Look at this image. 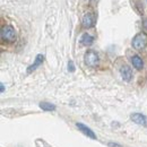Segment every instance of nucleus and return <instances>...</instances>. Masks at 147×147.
<instances>
[{
    "label": "nucleus",
    "mask_w": 147,
    "mask_h": 147,
    "mask_svg": "<svg viewBox=\"0 0 147 147\" xmlns=\"http://www.w3.org/2000/svg\"><path fill=\"white\" fill-rule=\"evenodd\" d=\"M143 28H144V31L147 33V18L143 20Z\"/></svg>",
    "instance_id": "13"
},
{
    "label": "nucleus",
    "mask_w": 147,
    "mask_h": 147,
    "mask_svg": "<svg viewBox=\"0 0 147 147\" xmlns=\"http://www.w3.org/2000/svg\"><path fill=\"white\" fill-rule=\"evenodd\" d=\"M0 35L1 38L3 41H7V42H15L16 41V31L13 26L10 25H6V26H2L1 28V32H0Z\"/></svg>",
    "instance_id": "1"
},
{
    "label": "nucleus",
    "mask_w": 147,
    "mask_h": 147,
    "mask_svg": "<svg viewBox=\"0 0 147 147\" xmlns=\"http://www.w3.org/2000/svg\"><path fill=\"white\" fill-rule=\"evenodd\" d=\"M131 44H132L134 49H136V50L145 49L147 45V34L146 33H138V34H136L135 37L132 38Z\"/></svg>",
    "instance_id": "2"
},
{
    "label": "nucleus",
    "mask_w": 147,
    "mask_h": 147,
    "mask_svg": "<svg viewBox=\"0 0 147 147\" xmlns=\"http://www.w3.org/2000/svg\"><path fill=\"white\" fill-rule=\"evenodd\" d=\"M0 87H1V88H0V91H1V93H3V92H5V85H3L2 83L0 84Z\"/></svg>",
    "instance_id": "15"
},
{
    "label": "nucleus",
    "mask_w": 147,
    "mask_h": 147,
    "mask_svg": "<svg viewBox=\"0 0 147 147\" xmlns=\"http://www.w3.org/2000/svg\"><path fill=\"white\" fill-rule=\"evenodd\" d=\"M76 127L79 129L85 136H87V137H90V138H92V139H96V136H95V134L93 132V130L91 128H88L87 126H85L84 123H76Z\"/></svg>",
    "instance_id": "6"
},
{
    "label": "nucleus",
    "mask_w": 147,
    "mask_h": 147,
    "mask_svg": "<svg viewBox=\"0 0 147 147\" xmlns=\"http://www.w3.org/2000/svg\"><path fill=\"white\" fill-rule=\"evenodd\" d=\"M130 119L137 123V125H142V126H145L147 127V118L144 114H140V113H132L130 115Z\"/></svg>",
    "instance_id": "5"
},
{
    "label": "nucleus",
    "mask_w": 147,
    "mask_h": 147,
    "mask_svg": "<svg viewBox=\"0 0 147 147\" xmlns=\"http://www.w3.org/2000/svg\"><path fill=\"white\" fill-rule=\"evenodd\" d=\"M84 60H85V63L88 66V67H96L98 65V55L95 51L93 50H88L85 55H84Z\"/></svg>",
    "instance_id": "3"
},
{
    "label": "nucleus",
    "mask_w": 147,
    "mask_h": 147,
    "mask_svg": "<svg viewBox=\"0 0 147 147\" xmlns=\"http://www.w3.org/2000/svg\"><path fill=\"white\" fill-rule=\"evenodd\" d=\"M146 1H147V0H146Z\"/></svg>",
    "instance_id": "16"
},
{
    "label": "nucleus",
    "mask_w": 147,
    "mask_h": 147,
    "mask_svg": "<svg viewBox=\"0 0 147 147\" xmlns=\"http://www.w3.org/2000/svg\"><path fill=\"white\" fill-rule=\"evenodd\" d=\"M109 146H110V147H122L121 145L115 144V143H109Z\"/></svg>",
    "instance_id": "14"
},
{
    "label": "nucleus",
    "mask_w": 147,
    "mask_h": 147,
    "mask_svg": "<svg viewBox=\"0 0 147 147\" xmlns=\"http://www.w3.org/2000/svg\"><path fill=\"white\" fill-rule=\"evenodd\" d=\"M120 74H121V77L125 82H130L131 78H132V71L130 69V67L127 65H123L121 68H120Z\"/></svg>",
    "instance_id": "8"
},
{
    "label": "nucleus",
    "mask_w": 147,
    "mask_h": 147,
    "mask_svg": "<svg viewBox=\"0 0 147 147\" xmlns=\"http://www.w3.org/2000/svg\"><path fill=\"white\" fill-rule=\"evenodd\" d=\"M40 108L44 111H55V105L51 104V103H48V102H41V103H40Z\"/></svg>",
    "instance_id": "11"
},
{
    "label": "nucleus",
    "mask_w": 147,
    "mask_h": 147,
    "mask_svg": "<svg viewBox=\"0 0 147 147\" xmlns=\"http://www.w3.org/2000/svg\"><path fill=\"white\" fill-rule=\"evenodd\" d=\"M80 42H82L83 45L90 47V45H92L93 42H94V37L92 35H90V34H87V33H85V34H83L82 37H80Z\"/></svg>",
    "instance_id": "10"
},
{
    "label": "nucleus",
    "mask_w": 147,
    "mask_h": 147,
    "mask_svg": "<svg viewBox=\"0 0 147 147\" xmlns=\"http://www.w3.org/2000/svg\"><path fill=\"white\" fill-rule=\"evenodd\" d=\"M96 23V17L93 13H87L84 15L83 20H82V24H83V27L84 28H91L95 25Z\"/></svg>",
    "instance_id": "4"
},
{
    "label": "nucleus",
    "mask_w": 147,
    "mask_h": 147,
    "mask_svg": "<svg viewBox=\"0 0 147 147\" xmlns=\"http://www.w3.org/2000/svg\"><path fill=\"white\" fill-rule=\"evenodd\" d=\"M43 61H44V55H37L36 58H35V60H34V63L31 65V66L27 68V74H31V73H33L34 70H36L37 68L43 63Z\"/></svg>",
    "instance_id": "7"
},
{
    "label": "nucleus",
    "mask_w": 147,
    "mask_h": 147,
    "mask_svg": "<svg viewBox=\"0 0 147 147\" xmlns=\"http://www.w3.org/2000/svg\"><path fill=\"white\" fill-rule=\"evenodd\" d=\"M131 63H132V66H134L136 69H138V70L143 69V67H144V62H143V60H142V58H140L139 55H134V57L131 58Z\"/></svg>",
    "instance_id": "9"
},
{
    "label": "nucleus",
    "mask_w": 147,
    "mask_h": 147,
    "mask_svg": "<svg viewBox=\"0 0 147 147\" xmlns=\"http://www.w3.org/2000/svg\"><path fill=\"white\" fill-rule=\"evenodd\" d=\"M68 70H69L70 73H74V71H75V65H74V62L71 60L68 62Z\"/></svg>",
    "instance_id": "12"
}]
</instances>
